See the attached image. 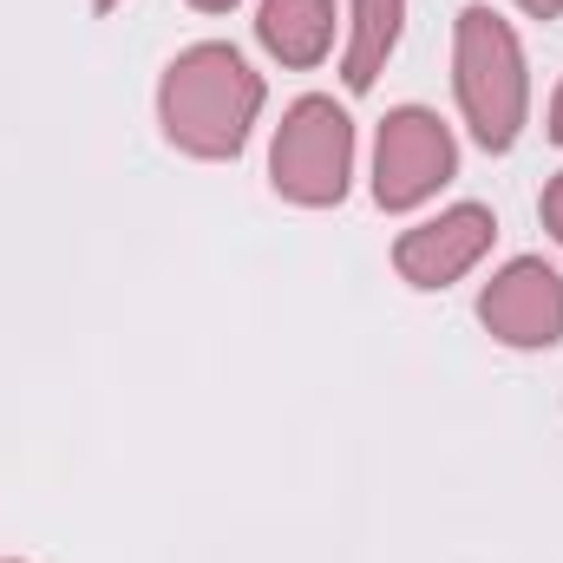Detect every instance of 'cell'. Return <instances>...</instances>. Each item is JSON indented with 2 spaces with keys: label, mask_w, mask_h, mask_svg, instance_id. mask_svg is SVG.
Returning a JSON list of instances; mask_svg holds the SVG:
<instances>
[{
  "label": "cell",
  "mask_w": 563,
  "mask_h": 563,
  "mask_svg": "<svg viewBox=\"0 0 563 563\" xmlns=\"http://www.w3.org/2000/svg\"><path fill=\"white\" fill-rule=\"evenodd\" d=\"M256 112H263V73L223 46V40H203V46H184L170 66H164V86H157V119H164V139L190 157H236L250 132H256Z\"/></svg>",
  "instance_id": "obj_1"
},
{
  "label": "cell",
  "mask_w": 563,
  "mask_h": 563,
  "mask_svg": "<svg viewBox=\"0 0 563 563\" xmlns=\"http://www.w3.org/2000/svg\"><path fill=\"white\" fill-rule=\"evenodd\" d=\"M452 86H459V112L472 125V139L485 151H511L531 112V79H525V46L518 33L492 13V7H465L459 13V40H452Z\"/></svg>",
  "instance_id": "obj_2"
},
{
  "label": "cell",
  "mask_w": 563,
  "mask_h": 563,
  "mask_svg": "<svg viewBox=\"0 0 563 563\" xmlns=\"http://www.w3.org/2000/svg\"><path fill=\"white\" fill-rule=\"evenodd\" d=\"M269 177L288 203H308V210L341 203L354 177V119L334 99H295L276 125Z\"/></svg>",
  "instance_id": "obj_3"
},
{
  "label": "cell",
  "mask_w": 563,
  "mask_h": 563,
  "mask_svg": "<svg viewBox=\"0 0 563 563\" xmlns=\"http://www.w3.org/2000/svg\"><path fill=\"white\" fill-rule=\"evenodd\" d=\"M452 170H459V144L439 125V112H426V106L387 112V125L374 139V197H380V210L426 203L439 184H452Z\"/></svg>",
  "instance_id": "obj_4"
},
{
  "label": "cell",
  "mask_w": 563,
  "mask_h": 563,
  "mask_svg": "<svg viewBox=\"0 0 563 563\" xmlns=\"http://www.w3.org/2000/svg\"><path fill=\"white\" fill-rule=\"evenodd\" d=\"M478 321L505 347H558L563 341V276L538 256L505 263L492 288L478 295Z\"/></svg>",
  "instance_id": "obj_5"
},
{
  "label": "cell",
  "mask_w": 563,
  "mask_h": 563,
  "mask_svg": "<svg viewBox=\"0 0 563 563\" xmlns=\"http://www.w3.org/2000/svg\"><path fill=\"white\" fill-rule=\"evenodd\" d=\"M492 236H498V217L485 203H452V210H439L432 223L407 230L394 243V269L413 288H445V282H459L465 269L485 263Z\"/></svg>",
  "instance_id": "obj_6"
},
{
  "label": "cell",
  "mask_w": 563,
  "mask_h": 563,
  "mask_svg": "<svg viewBox=\"0 0 563 563\" xmlns=\"http://www.w3.org/2000/svg\"><path fill=\"white\" fill-rule=\"evenodd\" d=\"M256 33L282 66H321L334 46V0H263Z\"/></svg>",
  "instance_id": "obj_7"
},
{
  "label": "cell",
  "mask_w": 563,
  "mask_h": 563,
  "mask_svg": "<svg viewBox=\"0 0 563 563\" xmlns=\"http://www.w3.org/2000/svg\"><path fill=\"white\" fill-rule=\"evenodd\" d=\"M400 20H407V0H354V33H347V86L354 92H367L380 79V66L394 59Z\"/></svg>",
  "instance_id": "obj_8"
},
{
  "label": "cell",
  "mask_w": 563,
  "mask_h": 563,
  "mask_svg": "<svg viewBox=\"0 0 563 563\" xmlns=\"http://www.w3.org/2000/svg\"><path fill=\"white\" fill-rule=\"evenodd\" d=\"M538 210H544V230H551V236L563 243V170L551 177V184H544V203H538Z\"/></svg>",
  "instance_id": "obj_9"
},
{
  "label": "cell",
  "mask_w": 563,
  "mask_h": 563,
  "mask_svg": "<svg viewBox=\"0 0 563 563\" xmlns=\"http://www.w3.org/2000/svg\"><path fill=\"white\" fill-rule=\"evenodd\" d=\"M518 7H525V13H538V20H558V13H563V0H518Z\"/></svg>",
  "instance_id": "obj_10"
},
{
  "label": "cell",
  "mask_w": 563,
  "mask_h": 563,
  "mask_svg": "<svg viewBox=\"0 0 563 563\" xmlns=\"http://www.w3.org/2000/svg\"><path fill=\"white\" fill-rule=\"evenodd\" d=\"M551 139L563 144V86H558V99H551Z\"/></svg>",
  "instance_id": "obj_11"
},
{
  "label": "cell",
  "mask_w": 563,
  "mask_h": 563,
  "mask_svg": "<svg viewBox=\"0 0 563 563\" xmlns=\"http://www.w3.org/2000/svg\"><path fill=\"white\" fill-rule=\"evenodd\" d=\"M190 7H197V13H230L236 0H190Z\"/></svg>",
  "instance_id": "obj_12"
},
{
  "label": "cell",
  "mask_w": 563,
  "mask_h": 563,
  "mask_svg": "<svg viewBox=\"0 0 563 563\" xmlns=\"http://www.w3.org/2000/svg\"><path fill=\"white\" fill-rule=\"evenodd\" d=\"M92 7H99V13H106V7H119V0H92Z\"/></svg>",
  "instance_id": "obj_13"
}]
</instances>
